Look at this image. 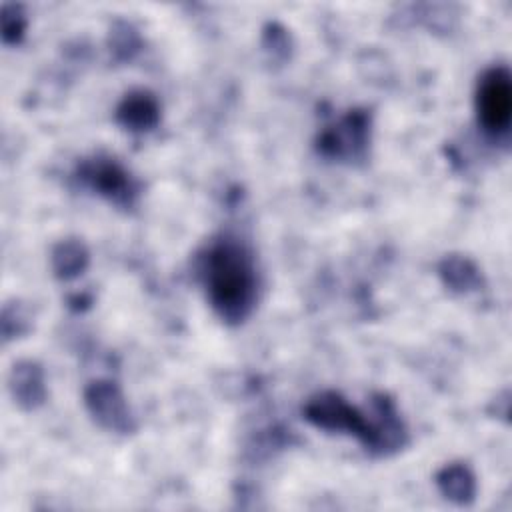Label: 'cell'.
Listing matches in <instances>:
<instances>
[{
  "mask_svg": "<svg viewBox=\"0 0 512 512\" xmlns=\"http://www.w3.org/2000/svg\"><path fill=\"white\" fill-rule=\"evenodd\" d=\"M476 112L482 128L492 136L508 132L512 116V80L506 66L486 70L476 90Z\"/></svg>",
  "mask_w": 512,
  "mask_h": 512,
  "instance_id": "obj_3",
  "label": "cell"
},
{
  "mask_svg": "<svg viewBox=\"0 0 512 512\" xmlns=\"http://www.w3.org/2000/svg\"><path fill=\"white\" fill-rule=\"evenodd\" d=\"M88 260L90 254L86 246L76 238L62 240L52 250V270L60 280H72L80 276L86 270Z\"/></svg>",
  "mask_w": 512,
  "mask_h": 512,
  "instance_id": "obj_11",
  "label": "cell"
},
{
  "mask_svg": "<svg viewBox=\"0 0 512 512\" xmlns=\"http://www.w3.org/2000/svg\"><path fill=\"white\" fill-rule=\"evenodd\" d=\"M200 276L216 314L230 324L246 320L256 304L258 278L250 250L234 240L214 242L202 256Z\"/></svg>",
  "mask_w": 512,
  "mask_h": 512,
  "instance_id": "obj_1",
  "label": "cell"
},
{
  "mask_svg": "<svg viewBox=\"0 0 512 512\" xmlns=\"http://www.w3.org/2000/svg\"><path fill=\"white\" fill-rule=\"evenodd\" d=\"M374 414H362L336 392H322L304 406V418L316 428L328 432L354 434L366 450L374 454H392L406 442V428L394 404L380 396L374 402Z\"/></svg>",
  "mask_w": 512,
  "mask_h": 512,
  "instance_id": "obj_2",
  "label": "cell"
},
{
  "mask_svg": "<svg viewBox=\"0 0 512 512\" xmlns=\"http://www.w3.org/2000/svg\"><path fill=\"white\" fill-rule=\"evenodd\" d=\"M24 28H26V16H24L22 8L6 4L2 8V36H4V42L6 44L18 42L24 34Z\"/></svg>",
  "mask_w": 512,
  "mask_h": 512,
  "instance_id": "obj_12",
  "label": "cell"
},
{
  "mask_svg": "<svg viewBox=\"0 0 512 512\" xmlns=\"http://www.w3.org/2000/svg\"><path fill=\"white\" fill-rule=\"evenodd\" d=\"M264 46L276 58H286L288 56V48H290V40H288L286 30L276 26V24H270L266 28V34H264Z\"/></svg>",
  "mask_w": 512,
  "mask_h": 512,
  "instance_id": "obj_13",
  "label": "cell"
},
{
  "mask_svg": "<svg viewBox=\"0 0 512 512\" xmlns=\"http://www.w3.org/2000/svg\"><path fill=\"white\" fill-rule=\"evenodd\" d=\"M78 180L118 206H132L138 194L130 174L114 158L96 156L82 162L78 170Z\"/></svg>",
  "mask_w": 512,
  "mask_h": 512,
  "instance_id": "obj_5",
  "label": "cell"
},
{
  "mask_svg": "<svg viewBox=\"0 0 512 512\" xmlns=\"http://www.w3.org/2000/svg\"><path fill=\"white\" fill-rule=\"evenodd\" d=\"M10 390L16 404L24 410H34L46 400L44 372L36 362L24 360L14 364L10 374Z\"/></svg>",
  "mask_w": 512,
  "mask_h": 512,
  "instance_id": "obj_8",
  "label": "cell"
},
{
  "mask_svg": "<svg viewBox=\"0 0 512 512\" xmlns=\"http://www.w3.org/2000/svg\"><path fill=\"white\" fill-rule=\"evenodd\" d=\"M370 138V120L364 112H350L318 136V152L326 158L352 162L366 154Z\"/></svg>",
  "mask_w": 512,
  "mask_h": 512,
  "instance_id": "obj_4",
  "label": "cell"
},
{
  "mask_svg": "<svg viewBox=\"0 0 512 512\" xmlns=\"http://www.w3.org/2000/svg\"><path fill=\"white\" fill-rule=\"evenodd\" d=\"M84 402L90 416L104 430L128 434L136 428L128 402L116 382H110V380L92 382L84 392Z\"/></svg>",
  "mask_w": 512,
  "mask_h": 512,
  "instance_id": "obj_6",
  "label": "cell"
},
{
  "mask_svg": "<svg viewBox=\"0 0 512 512\" xmlns=\"http://www.w3.org/2000/svg\"><path fill=\"white\" fill-rule=\"evenodd\" d=\"M438 272H440L442 282H444L450 290H454V292H458V294L472 292V290H476V288L480 286V282H482V276H480L478 266H476L470 258L462 256V254H450V256H446V258L440 262Z\"/></svg>",
  "mask_w": 512,
  "mask_h": 512,
  "instance_id": "obj_10",
  "label": "cell"
},
{
  "mask_svg": "<svg viewBox=\"0 0 512 512\" xmlns=\"http://www.w3.org/2000/svg\"><path fill=\"white\" fill-rule=\"evenodd\" d=\"M116 120L130 132H148L160 120V104L146 90H132L116 108Z\"/></svg>",
  "mask_w": 512,
  "mask_h": 512,
  "instance_id": "obj_7",
  "label": "cell"
},
{
  "mask_svg": "<svg viewBox=\"0 0 512 512\" xmlns=\"http://www.w3.org/2000/svg\"><path fill=\"white\" fill-rule=\"evenodd\" d=\"M436 486L444 498H448L450 502L460 504V506L470 504L476 496V478H474L472 470L462 462L444 466L436 474Z\"/></svg>",
  "mask_w": 512,
  "mask_h": 512,
  "instance_id": "obj_9",
  "label": "cell"
}]
</instances>
